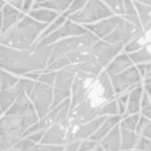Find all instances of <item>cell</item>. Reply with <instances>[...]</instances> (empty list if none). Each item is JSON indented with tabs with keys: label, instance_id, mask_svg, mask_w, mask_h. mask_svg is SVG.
I'll return each instance as SVG.
<instances>
[{
	"label": "cell",
	"instance_id": "cell-1",
	"mask_svg": "<svg viewBox=\"0 0 151 151\" xmlns=\"http://www.w3.org/2000/svg\"><path fill=\"white\" fill-rule=\"evenodd\" d=\"M115 99L110 77L103 70L99 76L77 70L72 85L69 118L82 124L99 116L101 106Z\"/></svg>",
	"mask_w": 151,
	"mask_h": 151
},
{
	"label": "cell",
	"instance_id": "cell-2",
	"mask_svg": "<svg viewBox=\"0 0 151 151\" xmlns=\"http://www.w3.org/2000/svg\"><path fill=\"white\" fill-rule=\"evenodd\" d=\"M51 46H37L18 50L0 45V69L18 77L33 72H42L47 67L51 55Z\"/></svg>",
	"mask_w": 151,
	"mask_h": 151
},
{
	"label": "cell",
	"instance_id": "cell-3",
	"mask_svg": "<svg viewBox=\"0 0 151 151\" xmlns=\"http://www.w3.org/2000/svg\"><path fill=\"white\" fill-rule=\"evenodd\" d=\"M47 24L33 19L26 14L14 27L6 29L0 35V45L18 50L32 47L41 37Z\"/></svg>",
	"mask_w": 151,
	"mask_h": 151
},
{
	"label": "cell",
	"instance_id": "cell-4",
	"mask_svg": "<svg viewBox=\"0 0 151 151\" xmlns=\"http://www.w3.org/2000/svg\"><path fill=\"white\" fill-rule=\"evenodd\" d=\"M99 40H100L99 37H96L91 32H87V33L81 35V36L67 37V39L59 40L58 42H55L52 45V50H51V55H50V59H49V63L54 62V60L62 58V56L69 55L72 52L80 50V49L92 47L93 44Z\"/></svg>",
	"mask_w": 151,
	"mask_h": 151
},
{
	"label": "cell",
	"instance_id": "cell-5",
	"mask_svg": "<svg viewBox=\"0 0 151 151\" xmlns=\"http://www.w3.org/2000/svg\"><path fill=\"white\" fill-rule=\"evenodd\" d=\"M78 123L73 122L69 116L64 119H54L51 126L45 131L44 137L40 143L44 145H62L72 142V134Z\"/></svg>",
	"mask_w": 151,
	"mask_h": 151
},
{
	"label": "cell",
	"instance_id": "cell-6",
	"mask_svg": "<svg viewBox=\"0 0 151 151\" xmlns=\"http://www.w3.org/2000/svg\"><path fill=\"white\" fill-rule=\"evenodd\" d=\"M29 123L24 116L3 114L0 118V137L4 138L9 149L24 137Z\"/></svg>",
	"mask_w": 151,
	"mask_h": 151
},
{
	"label": "cell",
	"instance_id": "cell-7",
	"mask_svg": "<svg viewBox=\"0 0 151 151\" xmlns=\"http://www.w3.org/2000/svg\"><path fill=\"white\" fill-rule=\"evenodd\" d=\"M113 16H114L113 12L101 0H88L83 9L72 14V16H68L67 18L69 21L74 22V23H78L81 26H87Z\"/></svg>",
	"mask_w": 151,
	"mask_h": 151
},
{
	"label": "cell",
	"instance_id": "cell-8",
	"mask_svg": "<svg viewBox=\"0 0 151 151\" xmlns=\"http://www.w3.org/2000/svg\"><path fill=\"white\" fill-rule=\"evenodd\" d=\"M76 74H77V68L74 65H68L56 72V77L52 85V91H54L52 108L63 103L64 100L70 99L72 85H73Z\"/></svg>",
	"mask_w": 151,
	"mask_h": 151
},
{
	"label": "cell",
	"instance_id": "cell-9",
	"mask_svg": "<svg viewBox=\"0 0 151 151\" xmlns=\"http://www.w3.org/2000/svg\"><path fill=\"white\" fill-rule=\"evenodd\" d=\"M28 97L31 100L39 118H44L52 109L54 91H52V86L50 85L36 81L35 86H33V90L28 95Z\"/></svg>",
	"mask_w": 151,
	"mask_h": 151
},
{
	"label": "cell",
	"instance_id": "cell-10",
	"mask_svg": "<svg viewBox=\"0 0 151 151\" xmlns=\"http://www.w3.org/2000/svg\"><path fill=\"white\" fill-rule=\"evenodd\" d=\"M87 32L88 31L85 28V26L74 23V22H72L67 18V21L63 23L62 27H59L56 31L51 32L50 35L39 39L35 45H37V46H51V45H54L55 42H58L59 40L67 39V37L81 36V35H85V33H87Z\"/></svg>",
	"mask_w": 151,
	"mask_h": 151
},
{
	"label": "cell",
	"instance_id": "cell-11",
	"mask_svg": "<svg viewBox=\"0 0 151 151\" xmlns=\"http://www.w3.org/2000/svg\"><path fill=\"white\" fill-rule=\"evenodd\" d=\"M110 81H111L113 88H114V92L116 96V95H120V93L131 91L136 86L142 83L143 78L141 77V74H139L137 67L133 64V65L129 67L128 69L123 70L122 73L116 74L114 77H110Z\"/></svg>",
	"mask_w": 151,
	"mask_h": 151
},
{
	"label": "cell",
	"instance_id": "cell-12",
	"mask_svg": "<svg viewBox=\"0 0 151 151\" xmlns=\"http://www.w3.org/2000/svg\"><path fill=\"white\" fill-rule=\"evenodd\" d=\"M124 45L122 44H111L105 40H99L93 44V46L91 47V52L101 67L106 68L109 65V63L115 58L116 55H119L123 51Z\"/></svg>",
	"mask_w": 151,
	"mask_h": 151
},
{
	"label": "cell",
	"instance_id": "cell-13",
	"mask_svg": "<svg viewBox=\"0 0 151 151\" xmlns=\"http://www.w3.org/2000/svg\"><path fill=\"white\" fill-rule=\"evenodd\" d=\"M119 21H120V16H113V17L105 18V19H101L99 22H96V23L85 26V28L88 32L93 33L96 37H99L100 40H103L114 31V28L118 26Z\"/></svg>",
	"mask_w": 151,
	"mask_h": 151
},
{
	"label": "cell",
	"instance_id": "cell-14",
	"mask_svg": "<svg viewBox=\"0 0 151 151\" xmlns=\"http://www.w3.org/2000/svg\"><path fill=\"white\" fill-rule=\"evenodd\" d=\"M106 116H96L95 119L90 120L87 123H82L78 124L74 128L73 134H72V142L74 141H83V139L91 138L93 134L96 133V131L99 129V127L101 126V123L105 120Z\"/></svg>",
	"mask_w": 151,
	"mask_h": 151
},
{
	"label": "cell",
	"instance_id": "cell-15",
	"mask_svg": "<svg viewBox=\"0 0 151 151\" xmlns=\"http://www.w3.org/2000/svg\"><path fill=\"white\" fill-rule=\"evenodd\" d=\"M64 146L62 145H44V143H35L27 137H23L13 145L9 151H63Z\"/></svg>",
	"mask_w": 151,
	"mask_h": 151
},
{
	"label": "cell",
	"instance_id": "cell-16",
	"mask_svg": "<svg viewBox=\"0 0 151 151\" xmlns=\"http://www.w3.org/2000/svg\"><path fill=\"white\" fill-rule=\"evenodd\" d=\"M26 16V13L21 9H17L14 6L5 4L1 9V33L6 29L14 27L22 18Z\"/></svg>",
	"mask_w": 151,
	"mask_h": 151
},
{
	"label": "cell",
	"instance_id": "cell-17",
	"mask_svg": "<svg viewBox=\"0 0 151 151\" xmlns=\"http://www.w3.org/2000/svg\"><path fill=\"white\" fill-rule=\"evenodd\" d=\"M36 111L33 105L29 100V97L27 93H21L17 97V100L14 101V104L6 110L4 114L8 115H18V116H27L28 114Z\"/></svg>",
	"mask_w": 151,
	"mask_h": 151
},
{
	"label": "cell",
	"instance_id": "cell-18",
	"mask_svg": "<svg viewBox=\"0 0 151 151\" xmlns=\"http://www.w3.org/2000/svg\"><path fill=\"white\" fill-rule=\"evenodd\" d=\"M132 65H133V62L131 60L129 55H128L127 52L122 51L119 55H116L115 58L109 63V65L105 68L104 70L106 72V74L109 77H114V76L122 73L123 70L128 69V68Z\"/></svg>",
	"mask_w": 151,
	"mask_h": 151
},
{
	"label": "cell",
	"instance_id": "cell-19",
	"mask_svg": "<svg viewBox=\"0 0 151 151\" xmlns=\"http://www.w3.org/2000/svg\"><path fill=\"white\" fill-rule=\"evenodd\" d=\"M142 93H143V86L139 83L132 88L128 92V101H127V113L126 115L131 114H139L141 111V100H142Z\"/></svg>",
	"mask_w": 151,
	"mask_h": 151
},
{
	"label": "cell",
	"instance_id": "cell-20",
	"mask_svg": "<svg viewBox=\"0 0 151 151\" xmlns=\"http://www.w3.org/2000/svg\"><path fill=\"white\" fill-rule=\"evenodd\" d=\"M120 127L115 126L105 137L99 142V145L105 151H118L120 150Z\"/></svg>",
	"mask_w": 151,
	"mask_h": 151
},
{
	"label": "cell",
	"instance_id": "cell-21",
	"mask_svg": "<svg viewBox=\"0 0 151 151\" xmlns=\"http://www.w3.org/2000/svg\"><path fill=\"white\" fill-rule=\"evenodd\" d=\"M120 120H122V116H120V115L106 116L104 122L101 123V126L99 127V129L96 131V133L93 134L90 139H92V141H96V142H100L101 139H103L105 136H106L109 132L113 129V128H114L115 126H118V124L120 123Z\"/></svg>",
	"mask_w": 151,
	"mask_h": 151
},
{
	"label": "cell",
	"instance_id": "cell-22",
	"mask_svg": "<svg viewBox=\"0 0 151 151\" xmlns=\"http://www.w3.org/2000/svg\"><path fill=\"white\" fill-rule=\"evenodd\" d=\"M27 14L31 18H33V19L39 21L41 23H45V24H50L51 22H54L60 16L56 12H52V10L46 9V8H40V6H32V9Z\"/></svg>",
	"mask_w": 151,
	"mask_h": 151
},
{
	"label": "cell",
	"instance_id": "cell-23",
	"mask_svg": "<svg viewBox=\"0 0 151 151\" xmlns=\"http://www.w3.org/2000/svg\"><path fill=\"white\" fill-rule=\"evenodd\" d=\"M120 127V126H119ZM139 136L136 133V131H129L120 128V150H129L133 151L136 149Z\"/></svg>",
	"mask_w": 151,
	"mask_h": 151
},
{
	"label": "cell",
	"instance_id": "cell-24",
	"mask_svg": "<svg viewBox=\"0 0 151 151\" xmlns=\"http://www.w3.org/2000/svg\"><path fill=\"white\" fill-rule=\"evenodd\" d=\"M73 0H47L41 4H33V6H40V8H46L52 12H56L58 14H64L69 9Z\"/></svg>",
	"mask_w": 151,
	"mask_h": 151
},
{
	"label": "cell",
	"instance_id": "cell-25",
	"mask_svg": "<svg viewBox=\"0 0 151 151\" xmlns=\"http://www.w3.org/2000/svg\"><path fill=\"white\" fill-rule=\"evenodd\" d=\"M74 67L77 68V70L83 72V73H88V74H93V76H99L101 72L104 70V68L93 58V55H91L87 60H85L83 63L77 64V65H74Z\"/></svg>",
	"mask_w": 151,
	"mask_h": 151
},
{
	"label": "cell",
	"instance_id": "cell-26",
	"mask_svg": "<svg viewBox=\"0 0 151 151\" xmlns=\"http://www.w3.org/2000/svg\"><path fill=\"white\" fill-rule=\"evenodd\" d=\"M19 78L21 77H18V76H14L6 70L0 69V90L14 87L18 83Z\"/></svg>",
	"mask_w": 151,
	"mask_h": 151
},
{
	"label": "cell",
	"instance_id": "cell-27",
	"mask_svg": "<svg viewBox=\"0 0 151 151\" xmlns=\"http://www.w3.org/2000/svg\"><path fill=\"white\" fill-rule=\"evenodd\" d=\"M134 8H136V12L138 14L139 21H141L142 27H145V26L151 21V6L139 4V3H134Z\"/></svg>",
	"mask_w": 151,
	"mask_h": 151
},
{
	"label": "cell",
	"instance_id": "cell-28",
	"mask_svg": "<svg viewBox=\"0 0 151 151\" xmlns=\"http://www.w3.org/2000/svg\"><path fill=\"white\" fill-rule=\"evenodd\" d=\"M111 115H119L118 105H116L115 99L105 103L103 106H101L100 113H99V116H111Z\"/></svg>",
	"mask_w": 151,
	"mask_h": 151
},
{
	"label": "cell",
	"instance_id": "cell-29",
	"mask_svg": "<svg viewBox=\"0 0 151 151\" xmlns=\"http://www.w3.org/2000/svg\"><path fill=\"white\" fill-rule=\"evenodd\" d=\"M138 120H139V114L126 115V116H123L122 118L119 126H120V128H124V129L136 131V127H137V124H138Z\"/></svg>",
	"mask_w": 151,
	"mask_h": 151
},
{
	"label": "cell",
	"instance_id": "cell-30",
	"mask_svg": "<svg viewBox=\"0 0 151 151\" xmlns=\"http://www.w3.org/2000/svg\"><path fill=\"white\" fill-rule=\"evenodd\" d=\"M101 1L111 10L114 16L124 14V0H101Z\"/></svg>",
	"mask_w": 151,
	"mask_h": 151
},
{
	"label": "cell",
	"instance_id": "cell-31",
	"mask_svg": "<svg viewBox=\"0 0 151 151\" xmlns=\"http://www.w3.org/2000/svg\"><path fill=\"white\" fill-rule=\"evenodd\" d=\"M67 21V16L65 14H60V16L56 18V19L54 21V22H51L50 24H47V27H46V29L44 31V33L41 35V37H44V36H47V35H50L51 32H54V31H56L59 27H62L63 26V23ZM40 37V39H41Z\"/></svg>",
	"mask_w": 151,
	"mask_h": 151
},
{
	"label": "cell",
	"instance_id": "cell-32",
	"mask_svg": "<svg viewBox=\"0 0 151 151\" xmlns=\"http://www.w3.org/2000/svg\"><path fill=\"white\" fill-rule=\"evenodd\" d=\"M87 1H88V0H73V1H72V4H70V6H69V9H68L64 14L68 17V16H72V14L80 12V10H82L85 8V5L87 4Z\"/></svg>",
	"mask_w": 151,
	"mask_h": 151
},
{
	"label": "cell",
	"instance_id": "cell-33",
	"mask_svg": "<svg viewBox=\"0 0 151 151\" xmlns=\"http://www.w3.org/2000/svg\"><path fill=\"white\" fill-rule=\"evenodd\" d=\"M55 77H56V72H47V70H42L39 77L40 82H44V83L46 85H50L52 86L54 85V81H55Z\"/></svg>",
	"mask_w": 151,
	"mask_h": 151
},
{
	"label": "cell",
	"instance_id": "cell-34",
	"mask_svg": "<svg viewBox=\"0 0 151 151\" xmlns=\"http://www.w3.org/2000/svg\"><path fill=\"white\" fill-rule=\"evenodd\" d=\"M99 146V142L92 141V139H83V141L80 142V147H78V151H93L96 147Z\"/></svg>",
	"mask_w": 151,
	"mask_h": 151
},
{
	"label": "cell",
	"instance_id": "cell-35",
	"mask_svg": "<svg viewBox=\"0 0 151 151\" xmlns=\"http://www.w3.org/2000/svg\"><path fill=\"white\" fill-rule=\"evenodd\" d=\"M150 122H151L150 119H147V118H145V116H142L141 114H139V120H138L137 127H136V133H137L138 136H141L143 129L147 127V124H149Z\"/></svg>",
	"mask_w": 151,
	"mask_h": 151
},
{
	"label": "cell",
	"instance_id": "cell-36",
	"mask_svg": "<svg viewBox=\"0 0 151 151\" xmlns=\"http://www.w3.org/2000/svg\"><path fill=\"white\" fill-rule=\"evenodd\" d=\"M44 133H45V131H37V132H33V133L26 136V137H27L28 139H31V141L35 142V143H40L41 139H42V137H44Z\"/></svg>",
	"mask_w": 151,
	"mask_h": 151
},
{
	"label": "cell",
	"instance_id": "cell-37",
	"mask_svg": "<svg viewBox=\"0 0 151 151\" xmlns=\"http://www.w3.org/2000/svg\"><path fill=\"white\" fill-rule=\"evenodd\" d=\"M142 86H143V90L146 91V93L151 97V77H146L145 80L142 81Z\"/></svg>",
	"mask_w": 151,
	"mask_h": 151
},
{
	"label": "cell",
	"instance_id": "cell-38",
	"mask_svg": "<svg viewBox=\"0 0 151 151\" xmlns=\"http://www.w3.org/2000/svg\"><path fill=\"white\" fill-rule=\"evenodd\" d=\"M78 147H80V141H74V142H69L64 146L63 151H78Z\"/></svg>",
	"mask_w": 151,
	"mask_h": 151
},
{
	"label": "cell",
	"instance_id": "cell-39",
	"mask_svg": "<svg viewBox=\"0 0 151 151\" xmlns=\"http://www.w3.org/2000/svg\"><path fill=\"white\" fill-rule=\"evenodd\" d=\"M35 1L36 0H23V8H22V10L27 14L29 10L32 9V6H33V4H35Z\"/></svg>",
	"mask_w": 151,
	"mask_h": 151
},
{
	"label": "cell",
	"instance_id": "cell-40",
	"mask_svg": "<svg viewBox=\"0 0 151 151\" xmlns=\"http://www.w3.org/2000/svg\"><path fill=\"white\" fill-rule=\"evenodd\" d=\"M141 136L142 137H146V138H149V139H151V122L147 124V127L143 129V132L141 133Z\"/></svg>",
	"mask_w": 151,
	"mask_h": 151
},
{
	"label": "cell",
	"instance_id": "cell-41",
	"mask_svg": "<svg viewBox=\"0 0 151 151\" xmlns=\"http://www.w3.org/2000/svg\"><path fill=\"white\" fill-rule=\"evenodd\" d=\"M134 3H139V4H143V5H147V6H151V0H132Z\"/></svg>",
	"mask_w": 151,
	"mask_h": 151
},
{
	"label": "cell",
	"instance_id": "cell-42",
	"mask_svg": "<svg viewBox=\"0 0 151 151\" xmlns=\"http://www.w3.org/2000/svg\"><path fill=\"white\" fill-rule=\"evenodd\" d=\"M146 77H151V63L147 64V68H146ZM145 77V78H146Z\"/></svg>",
	"mask_w": 151,
	"mask_h": 151
},
{
	"label": "cell",
	"instance_id": "cell-43",
	"mask_svg": "<svg viewBox=\"0 0 151 151\" xmlns=\"http://www.w3.org/2000/svg\"><path fill=\"white\" fill-rule=\"evenodd\" d=\"M6 4V1L5 0H0V12H1V9L4 8V5Z\"/></svg>",
	"mask_w": 151,
	"mask_h": 151
},
{
	"label": "cell",
	"instance_id": "cell-44",
	"mask_svg": "<svg viewBox=\"0 0 151 151\" xmlns=\"http://www.w3.org/2000/svg\"><path fill=\"white\" fill-rule=\"evenodd\" d=\"M93 151H105V150H104V149H103V147H101V146L99 145V146H97V147H96V149H95V150H93Z\"/></svg>",
	"mask_w": 151,
	"mask_h": 151
},
{
	"label": "cell",
	"instance_id": "cell-45",
	"mask_svg": "<svg viewBox=\"0 0 151 151\" xmlns=\"http://www.w3.org/2000/svg\"><path fill=\"white\" fill-rule=\"evenodd\" d=\"M44 1H47V0H36L35 4H41V3H44Z\"/></svg>",
	"mask_w": 151,
	"mask_h": 151
},
{
	"label": "cell",
	"instance_id": "cell-46",
	"mask_svg": "<svg viewBox=\"0 0 151 151\" xmlns=\"http://www.w3.org/2000/svg\"><path fill=\"white\" fill-rule=\"evenodd\" d=\"M149 106L151 108V97H150V104H149Z\"/></svg>",
	"mask_w": 151,
	"mask_h": 151
},
{
	"label": "cell",
	"instance_id": "cell-47",
	"mask_svg": "<svg viewBox=\"0 0 151 151\" xmlns=\"http://www.w3.org/2000/svg\"><path fill=\"white\" fill-rule=\"evenodd\" d=\"M118 151H129V150H118Z\"/></svg>",
	"mask_w": 151,
	"mask_h": 151
},
{
	"label": "cell",
	"instance_id": "cell-48",
	"mask_svg": "<svg viewBox=\"0 0 151 151\" xmlns=\"http://www.w3.org/2000/svg\"><path fill=\"white\" fill-rule=\"evenodd\" d=\"M1 151H9V150H1Z\"/></svg>",
	"mask_w": 151,
	"mask_h": 151
},
{
	"label": "cell",
	"instance_id": "cell-49",
	"mask_svg": "<svg viewBox=\"0 0 151 151\" xmlns=\"http://www.w3.org/2000/svg\"><path fill=\"white\" fill-rule=\"evenodd\" d=\"M133 151H141V150H133Z\"/></svg>",
	"mask_w": 151,
	"mask_h": 151
}]
</instances>
